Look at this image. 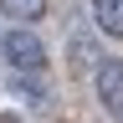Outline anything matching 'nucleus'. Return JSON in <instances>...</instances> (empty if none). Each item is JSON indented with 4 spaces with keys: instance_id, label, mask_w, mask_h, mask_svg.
<instances>
[{
    "instance_id": "f257e3e1",
    "label": "nucleus",
    "mask_w": 123,
    "mask_h": 123,
    "mask_svg": "<svg viewBox=\"0 0 123 123\" xmlns=\"http://www.w3.org/2000/svg\"><path fill=\"white\" fill-rule=\"evenodd\" d=\"M0 56H5L21 77L46 72V46H41V36H36V31H31V26H21V21H15V31H5V36H0Z\"/></svg>"
},
{
    "instance_id": "20e7f679",
    "label": "nucleus",
    "mask_w": 123,
    "mask_h": 123,
    "mask_svg": "<svg viewBox=\"0 0 123 123\" xmlns=\"http://www.w3.org/2000/svg\"><path fill=\"white\" fill-rule=\"evenodd\" d=\"M10 21H41L46 15V0H0Z\"/></svg>"
},
{
    "instance_id": "39448f33",
    "label": "nucleus",
    "mask_w": 123,
    "mask_h": 123,
    "mask_svg": "<svg viewBox=\"0 0 123 123\" xmlns=\"http://www.w3.org/2000/svg\"><path fill=\"white\" fill-rule=\"evenodd\" d=\"M72 67H77V72H92V67H98V51H92V41H87V36H77V41H72Z\"/></svg>"
},
{
    "instance_id": "f03ea898",
    "label": "nucleus",
    "mask_w": 123,
    "mask_h": 123,
    "mask_svg": "<svg viewBox=\"0 0 123 123\" xmlns=\"http://www.w3.org/2000/svg\"><path fill=\"white\" fill-rule=\"evenodd\" d=\"M92 82H98V103H103V113L113 118V123H123V62H118V56H98Z\"/></svg>"
},
{
    "instance_id": "7ed1b4c3",
    "label": "nucleus",
    "mask_w": 123,
    "mask_h": 123,
    "mask_svg": "<svg viewBox=\"0 0 123 123\" xmlns=\"http://www.w3.org/2000/svg\"><path fill=\"white\" fill-rule=\"evenodd\" d=\"M92 26L103 36H123V0H92Z\"/></svg>"
}]
</instances>
